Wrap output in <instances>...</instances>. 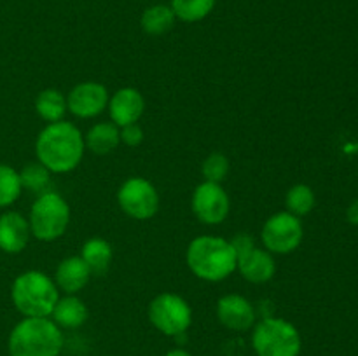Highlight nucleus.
Returning <instances> with one entry per match:
<instances>
[{"label": "nucleus", "mask_w": 358, "mask_h": 356, "mask_svg": "<svg viewBox=\"0 0 358 356\" xmlns=\"http://www.w3.org/2000/svg\"><path fill=\"white\" fill-rule=\"evenodd\" d=\"M119 142H121L119 126H115L114 122H100V124H94L90 129L84 145L93 154L105 156V154L112 152L119 145Z\"/></svg>", "instance_id": "17"}, {"label": "nucleus", "mask_w": 358, "mask_h": 356, "mask_svg": "<svg viewBox=\"0 0 358 356\" xmlns=\"http://www.w3.org/2000/svg\"><path fill=\"white\" fill-rule=\"evenodd\" d=\"M346 215H348V220L353 223V225H358V199L350 205L348 213H346Z\"/></svg>", "instance_id": "28"}, {"label": "nucleus", "mask_w": 358, "mask_h": 356, "mask_svg": "<svg viewBox=\"0 0 358 356\" xmlns=\"http://www.w3.org/2000/svg\"><path fill=\"white\" fill-rule=\"evenodd\" d=\"M108 105L107 87L98 82H83L73 87L66 98V108L80 119L100 115Z\"/></svg>", "instance_id": "12"}, {"label": "nucleus", "mask_w": 358, "mask_h": 356, "mask_svg": "<svg viewBox=\"0 0 358 356\" xmlns=\"http://www.w3.org/2000/svg\"><path fill=\"white\" fill-rule=\"evenodd\" d=\"M187 265L199 279L222 281L236 269V251L231 241L222 237L201 236L192 239L187 248Z\"/></svg>", "instance_id": "2"}, {"label": "nucleus", "mask_w": 358, "mask_h": 356, "mask_svg": "<svg viewBox=\"0 0 358 356\" xmlns=\"http://www.w3.org/2000/svg\"><path fill=\"white\" fill-rule=\"evenodd\" d=\"M217 0H171V9L178 20L185 23L201 21L212 13Z\"/></svg>", "instance_id": "22"}, {"label": "nucleus", "mask_w": 358, "mask_h": 356, "mask_svg": "<svg viewBox=\"0 0 358 356\" xmlns=\"http://www.w3.org/2000/svg\"><path fill=\"white\" fill-rule=\"evenodd\" d=\"M21 180L20 173L7 164H0V208L9 206L20 198Z\"/></svg>", "instance_id": "25"}, {"label": "nucleus", "mask_w": 358, "mask_h": 356, "mask_svg": "<svg viewBox=\"0 0 358 356\" xmlns=\"http://www.w3.org/2000/svg\"><path fill=\"white\" fill-rule=\"evenodd\" d=\"M143 103L142 94L133 87H124L119 89L114 96L108 101V112H110V119L115 126L122 128V126L135 124L143 114Z\"/></svg>", "instance_id": "14"}, {"label": "nucleus", "mask_w": 358, "mask_h": 356, "mask_svg": "<svg viewBox=\"0 0 358 356\" xmlns=\"http://www.w3.org/2000/svg\"><path fill=\"white\" fill-rule=\"evenodd\" d=\"M51 314L55 318V323L59 325V327L77 328L84 325V321L87 320V307L84 306L80 299L69 295L58 299Z\"/></svg>", "instance_id": "18"}, {"label": "nucleus", "mask_w": 358, "mask_h": 356, "mask_svg": "<svg viewBox=\"0 0 358 356\" xmlns=\"http://www.w3.org/2000/svg\"><path fill=\"white\" fill-rule=\"evenodd\" d=\"M192 212L198 216L199 222L217 225L224 222L229 213V198L220 184L203 181L198 185L192 195Z\"/></svg>", "instance_id": "11"}, {"label": "nucleus", "mask_w": 358, "mask_h": 356, "mask_svg": "<svg viewBox=\"0 0 358 356\" xmlns=\"http://www.w3.org/2000/svg\"><path fill=\"white\" fill-rule=\"evenodd\" d=\"M234 251H236V269L241 272L247 281L250 283H266L275 276L276 264L271 253L261 248H255L254 239L247 234H238L233 241Z\"/></svg>", "instance_id": "8"}, {"label": "nucleus", "mask_w": 358, "mask_h": 356, "mask_svg": "<svg viewBox=\"0 0 358 356\" xmlns=\"http://www.w3.org/2000/svg\"><path fill=\"white\" fill-rule=\"evenodd\" d=\"M35 110L44 121L59 122L66 112V98L56 89H44L35 100Z\"/></svg>", "instance_id": "21"}, {"label": "nucleus", "mask_w": 358, "mask_h": 356, "mask_svg": "<svg viewBox=\"0 0 358 356\" xmlns=\"http://www.w3.org/2000/svg\"><path fill=\"white\" fill-rule=\"evenodd\" d=\"M70 222V208L56 192H44L34 202L30 212V230L37 239L55 241L65 234Z\"/></svg>", "instance_id": "6"}, {"label": "nucleus", "mask_w": 358, "mask_h": 356, "mask_svg": "<svg viewBox=\"0 0 358 356\" xmlns=\"http://www.w3.org/2000/svg\"><path fill=\"white\" fill-rule=\"evenodd\" d=\"M166 356H191V355H189L187 351H184V349H173V351L168 353Z\"/></svg>", "instance_id": "29"}, {"label": "nucleus", "mask_w": 358, "mask_h": 356, "mask_svg": "<svg viewBox=\"0 0 358 356\" xmlns=\"http://www.w3.org/2000/svg\"><path fill=\"white\" fill-rule=\"evenodd\" d=\"M49 177H51V171L41 163H28L20 171L21 187H24L30 192H35V194H44V192H48L45 188L49 185Z\"/></svg>", "instance_id": "23"}, {"label": "nucleus", "mask_w": 358, "mask_h": 356, "mask_svg": "<svg viewBox=\"0 0 358 356\" xmlns=\"http://www.w3.org/2000/svg\"><path fill=\"white\" fill-rule=\"evenodd\" d=\"M38 163L51 173H69L79 166L84 156V138L79 129L65 121L44 128L35 143Z\"/></svg>", "instance_id": "1"}, {"label": "nucleus", "mask_w": 358, "mask_h": 356, "mask_svg": "<svg viewBox=\"0 0 358 356\" xmlns=\"http://www.w3.org/2000/svg\"><path fill=\"white\" fill-rule=\"evenodd\" d=\"M121 140L129 147H136L142 143L143 140V131L138 124H128V126H122L121 129Z\"/></svg>", "instance_id": "27"}, {"label": "nucleus", "mask_w": 358, "mask_h": 356, "mask_svg": "<svg viewBox=\"0 0 358 356\" xmlns=\"http://www.w3.org/2000/svg\"><path fill=\"white\" fill-rule=\"evenodd\" d=\"M252 344L259 356H297L301 353V335L289 321L266 318L255 325Z\"/></svg>", "instance_id": "5"}, {"label": "nucleus", "mask_w": 358, "mask_h": 356, "mask_svg": "<svg viewBox=\"0 0 358 356\" xmlns=\"http://www.w3.org/2000/svg\"><path fill=\"white\" fill-rule=\"evenodd\" d=\"M10 295L16 309L27 318H48L59 299L52 279L38 271H28L17 276Z\"/></svg>", "instance_id": "4"}, {"label": "nucleus", "mask_w": 358, "mask_h": 356, "mask_svg": "<svg viewBox=\"0 0 358 356\" xmlns=\"http://www.w3.org/2000/svg\"><path fill=\"white\" fill-rule=\"evenodd\" d=\"M80 258L87 264L91 274H103L108 269L112 260V248L110 244L100 237H93V239L86 241L83 246V253Z\"/></svg>", "instance_id": "20"}, {"label": "nucleus", "mask_w": 358, "mask_h": 356, "mask_svg": "<svg viewBox=\"0 0 358 356\" xmlns=\"http://www.w3.org/2000/svg\"><path fill=\"white\" fill-rule=\"evenodd\" d=\"M304 236L299 216L289 212L273 215L262 227V243L271 253L285 255L296 250Z\"/></svg>", "instance_id": "9"}, {"label": "nucleus", "mask_w": 358, "mask_h": 356, "mask_svg": "<svg viewBox=\"0 0 358 356\" xmlns=\"http://www.w3.org/2000/svg\"><path fill=\"white\" fill-rule=\"evenodd\" d=\"M217 318L231 330H248L255 323V309L245 297L226 295L217 304Z\"/></svg>", "instance_id": "13"}, {"label": "nucleus", "mask_w": 358, "mask_h": 356, "mask_svg": "<svg viewBox=\"0 0 358 356\" xmlns=\"http://www.w3.org/2000/svg\"><path fill=\"white\" fill-rule=\"evenodd\" d=\"M149 320L166 335H180L192 321V311L182 297L175 293H161L150 302Z\"/></svg>", "instance_id": "7"}, {"label": "nucleus", "mask_w": 358, "mask_h": 356, "mask_svg": "<svg viewBox=\"0 0 358 356\" xmlns=\"http://www.w3.org/2000/svg\"><path fill=\"white\" fill-rule=\"evenodd\" d=\"M175 20L177 16L170 6L157 3V6H150L143 10L142 28L149 35H163L173 28Z\"/></svg>", "instance_id": "19"}, {"label": "nucleus", "mask_w": 358, "mask_h": 356, "mask_svg": "<svg viewBox=\"0 0 358 356\" xmlns=\"http://www.w3.org/2000/svg\"><path fill=\"white\" fill-rule=\"evenodd\" d=\"M201 173L205 177V181H213V184H220L224 178L229 173V161L224 154L213 152L203 161Z\"/></svg>", "instance_id": "26"}, {"label": "nucleus", "mask_w": 358, "mask_h": 356, "mask_svg": "<svg viewBox=\"0 0 358 356\" xmlns=\"http://www.w3.org/2000/svg\"><path fill=\"white\" fill-rule=\"evenodd\" d=\"M30 223L23 215L7 212L0 216V250L6 253H20L30 239Z\"/></svg>", "instance_id": "15"}, {"label": "nucleus", "mask_w": 358, "mask_h": 356, "mask_svg": "<svg viewBox=\"0 0 358 356\" xmlns=\"http://www.w3.org/2000/svg\"><path fill=\"white\" fill-rule=\"evenodd\" d=\"M285 206L289 213L296 216H304L315 208V192L308 185H294L285 198Z\"/></svg>", "instance_id": "24"}, {"label": "nucleus", "mask_w": 358, "mask_h": 356, "mask_svg": "<svg viewBox=\"0 0 358 356\" xmlns=\"http://www.w3.org/2000/svg\"><path fill=\"white\" fill-rule=\"evenodd\" d=\"M117 201L122 212L136 220H147L156 215L159 208V195L156 187L145 178H129L117 192Z\"/></svg>", "instance_id": "10"}, {"label": "nucleus", "mask_w": 358, "mask_h": 356, "mask_svg": "<svg viewBox=\"0 0 358 356\" xmlns=\"http://www.w3.org/2000/svg\"><path fill=\"white\" fill-rule=\"evenodd\" d=\"M91 271L80 257H69L56 269V285L69 295L80 292L87 285Z\"/></svg>", "instance_id": "16"}, {"label": "nucleus", "mask_w": 358, "mask_h": 356, "mask_svg": "<svg viewBox=\"0 0 358 356\" xmlns=\"http://www.w3.org/2000/svg\"><path fill=\"white\" fill-rule=\"evenodd\" d=\"M62 348V330L48 318H24L10 332V356H58Z\"/></svg>", "instance_id": "3"}]
</instances>
